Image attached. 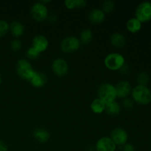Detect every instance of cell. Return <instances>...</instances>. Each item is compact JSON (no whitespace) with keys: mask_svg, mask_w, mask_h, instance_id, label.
Returning a JSON list of instances; mask_svg holds the SVG:
<instances>
[{"mask_svg":"<svg viewBox=\"0 0 151 151\" xmlns=\"http://www.w3.org/2000/svg\"><path fill=\"white\" fill-rule=\"evenodd\" d=\"M106 103L105 102H103L101 99L97 97V98L94 99L91 102L90 107H91V110L94 114H103L105 111V110H106Z\"/></svg>","mask_w":151,"mask_h":151,"instance_id":"cell-18","label":"cell"},{"mask_svg":"<svg viewBox=\"0 0 151 151\" xmlns=\"http://www.w3.org/2000/svg\"><path fill=\"white\" fill-rule=\"evenodd\" d=\"M150 149H151V146H150Z\"/></svg>","mask_w":151,"mask_h":151,"instance_id":"cell-34","label":"cell"},{"mask_svg":"<svg viewBox=\"0 0 151 151\" xmlns=\"http://www.w3.org/2000/svg\"><path fill=\"white\" fill-rule=\"evenodd\" d=\"M115 86L116 92V97L120 99H125L131 94L132 86L129 81L122 80L118 82Z\"/></svg>","mask_w":151,"mask_h":151,"instance_id":"cell-10","label":"cell"},{"mask_svg":"<svg viewBox=\"0 0 151 151\" xmlns=\"http://www.w3.org/2000/svg\"><path fill=\"white\" fill-rule=\"evenodd\" d=\"M1 83H2V78H1V75H0V86H1Z\"/></svg>","mask_w":151,"mask_h":151,"instance_id":"cell-33","label":"cell"},{"mask_svg":"<svg viewBox=\"0 0 151 151\" xmlns=\"http://www.w3.org/2000/svg\"><path fill=\"white\" fill-rule=\"evenodd\" d=\"M81 41L75 36H68L62 40L60 50L65 53H72L78 50L81 47Z\"/></svg>","mask_w":151,"mask_h":151,"instance_id":"cell-7","label":"cell"},{"mask_svg":"<svg viewBox=\"0 0 151 151\" xmlns=\"http://www.w3.org/2000/svg\"><path fill=\"white\" fill-rule=\"evenodd\" d=\"M0 151H8V146L2 140H0Z\"/></svg>","mask_w":151,"mask_h":151,"instance_id":"cell-31","label":"cell"},{"mask_svg":"<svg viewBox=\"0 0 151 151\" xmlns=\"http://www.w3.org/2000/svg\"><path fill=\"white\" fill-rule=\"evenodd\" d=\"M119 71H120V73L122 74V75H127V74H128V72H129V66H128V64L125 63V65L119 69Z\"/></svg>","mask_w":151,"mask_h":151,"instance_id":"cell-30","label":"cell"},{"mask_svg":"<svg viewBox=\"0 0 151 151\" xmlns=\"http://www.w3.org/2000/svg\"><path fill=\"white\" fill-rule=\"evenodd\" d=\"M135 18L142 24L151 21L150 1H143L137 6L135 10Z\"/></svg>","mask_w":151,"mask_h":151,"instance_id":"cell-5","label":"cell"},{"mask_svg":"<svg viewBox=\"0 0 151 151\" xmlns=\"http://www.w3.org/2000/svg\"><path fill=\"white\" fill-rule=\"evenodd\" d=\"M114 8V2L113 1H111V0L105 1L102 4V10L105 14L111 13Z\"/></svg>","mask_w":151,"mask_h":151,"instance_id":"cell-24","label":"cell"},{"mask_svg":"<svg viewBox=\"0 0 151 151\" xmlns=\"http://www.w3.org/2000/svg\"><path fill=\"white\" fill-rule=\"evenodd\" d=\"M122 151H136L135 147L131 143H126L122 147Z\"/></svg>","mask_w":151,"mask_h":151,"instance_id":"cell-29","label":"cell"},{"mask_svg":"<svg viewBox=\"0 0 151 151\" xmlns=\"http://www.w3.org/2000/svg\"><path fill=\"white\" fill-rule=\"evenodd\" d=\"M29 83L35 88H41L47 84V77L45 74L35 71L33 76L29 80Z\"/></svg>","mask_w":151,"mask_h":151,"instance_id":"cell-13","label":"cell"},{"mask_svg":"<svg viewBox=\"0 0 151 151\" xmlns=\"http://www.w3.org/2000/svg\"><path fill=\"white\" fill-rule=\"evenodd\" d=\"M106 19V14L100 9H94L91 10L88 14V19L94 24H99L104 22Z\"/></svg>","mask_w":151,"mask_h":151,"instance_id":"cell-14","label":"cell"},{"mask_svg":"<svg viewBox=\"0 0 151 151\" xmlns=\"http://www.w3.org/2000/svg\"><path fill=\"white\" fill-rule=\"evenodd\" d=\"M93 38V32L90 29H85L80 34V41L81 44H88Z\"/></svg>","mask_w":151,"mask_h":151,"instance_id":"cell-22","label":"cell"},{"mask_svg":"<svg viewBox=\"0 0 151 151\" xmlns=\"http://www.w3.org/2000/svg\"><path fill=\"white\" fill-rule=\"evenodd\" d=\"M40 56V53L38 51L35 50L33 47H30L29 49H27L26 51V57L29 60H36Z\"/></svg>","mask_w":151,"mask_h":151,"instance_id":"cell-25","label":"cell"},{"mask_svg":"<svg viewBox=\"0 0 151 151\" xmlns=\"http://www.w3.org/2000/svg\"><path fill=\"white\" fill-rule=\"evenodd\" d=\"M131 94L132 100L137 104L147 106L151 103V90L145 86H136L132 88Z\"/></svg>","mask_w":151,"mask_h":151,"instance_id":"cell-1","label":"cell"},{"mask_svg":"<svg viewBox=\"0 0 151 151\" xmlns=\"http://www.w3.org/2000/svg\"><path fill=\"white\" fill-rule=\"evenodd\" d=\"M116 149V145L109 137H102L95 145L96 151H115Z\"/></svg>","mask_w":151,"mask_h":151,"instance_id":"cell-11","label":"cell"},{"mask_svg":"<svg viewBox=\"0 0 151 151\" xmlns=\"http://www.w3.org/2000/svg\"><path fill=\"white\" fill-rule=\"evenodd\" d=\"M52 72L56 76L64 77L69 72V65L63 58H56L52 64Z\"/></svg>","mask_w":151,"mask_h":151,"instance_id":"cell-9","label":"cell"},{"mask_svg":"<svg viewBox=\"0 0 151 151\" xmlns=\"http://www.w3.org/2000/svg\"><path fill=\"white\" fill-rule=\"evenodd\" d=\"M35 70L27 59H20L16 63V73L22 79L29 81Z\"/></svg>","mask_w":151,"mask_h":151,"instance_id":"cell-2","label":"cell"},{"mask_svg":"<svg viewBox=\"0 0 151 151\" xmlns=\"http://www.w3.org/2000/svg\"><path fill=\"white\" fill-rule=\"evenodd\" d=\"M22 41L19 39V38H15L13 41L10 42V48L12 49V50L13 51H19V50H21L22 48Z\"/></svg>","mask_w":151,"mask_h":151,"instance_id":"cell-27","label":"cell"},{"mask_svg":"<svg viewBox=\"0 0 151 151\" xmlns=\"http://www.w3.org/2000/svg\"><path fill=\"white\" fill-rule=\"evenodd\" d=\"M110 137L116 146H123L128 143V134L124 128L117 127L114 128L110 134Z\"/></svg>","mask_w":151,"mask_h":151,"instance_id":"cell-8","label":"cell"},{"mask_svg":"<svg viewBox=\"0 0 151 151\" xmlns=\"http://www.w3.org/2000/svg\"><path fill=\"white\" fill-rule=\"evenodd\" d=\"M98 97L107 103L116 101V92L115 86L109 83H104L98 88Z\"/></svg>","mask_w":151,"mask_h":151,"instance_id":"cell-3","label":"cell"},{"mask_svg":"<svg viewBox=\"0 0 151 151\" xmlns=\"http://www.w3.org/2000/svg\"><path fill=\"white\" fill-rule=\"evenodd\" d=\"M150 75L148 73L145 72H142L137 76V83L138 85L145 86H147V84L150 82Z\"/></svg>","mask_w":151,"mask_h":151,"instance_id":"cell-23","label":"cell"},{"mask_svg":"<svg viewBox=\"0 0 151 151\" xmlns=\"http://www.w3.org/2000/svg\"><path fill=\"white\" fill-rule=\"evenodd\" d=\"M49 47L48 39L43 35H37L32 41V47H33L39 53L44 52Z\"/></svg>","mask_w":151,"mask_h":151,"instance_id":"cell-12","label":"cell"},{"mask_svg":"<svg viewBox=\"0 0 151 151\" xmlns=\"http://www.w3.org/2000/svg\"><path fill=\"white\" fill-rule=\"evenodd\" d=\"M110 41L111 44L114 47H117V48H122L126 43V38L123 34L120 33V32H115V33L112 34V35L111 36Z\"/></svg>","mask_w":151,"mask_h":151,"instance_id":"cell-17","label":"cell"},{"mask_svg":"<svg viewBox=\"0 0 151 151\" xmlns=\"http://www.w3.org/2000/svg\"><path fill=\"white\" fill-rule=\"evenodd\" d=\"M10 24L6 21L0 19V38L4 37L8 32Z\"/></svg>","mask_w":151,"mask_h":151,"instance_id":"cell-26","label":"cell"},{"mask_svg":"<svg viewBox=\"0 0 151 151\" xmlns=\"http://www.w3.org/2000/svg\"><path fill=\"white\" fill-rule=\"evenodd\" d=\"M86 4V1L85 0H66L65 1V6L69 10L84 7Z\"/></svg>","mask_w":151,"mask_h":151,"instance_id":"cell-21","label":"cell"},{"mask_svg":"<svg viewBox=\"0 0 151 151\" xmlns=\"http://www.w3.org/2000/svg\"><path fill=\"white\" fill-rule=\"evenodd\" d=\"M125 60L122 55L111 52L108 55L104 60L105 66L111 71L119 70L125 65Z\"/></svg>","mask_w":151,"mask_h":151,"instance_id":"cell-4","label":"cell"},{"mask_svg":"<svg viewBox=\"0 0 151 151\" xmlns=\"http://www.w3.org/2000/svg\"><path fill=\"white\" fill-rule=\"evenodd\" d=\"M30 15L36 22H44L48 19V8L46 4H43L41 1H38L32 4L30 10Z\"/></svg>","mask_w":151,"mask_h":151,"instance_id":"cell-6","label":"cell"},{"mask_svg":"<svg viewBox=\"0 0 151 151\" xmlns=\"http://www.w3.org/2000/svg\"><path fill=\"white\" fill-rule=\"evenodd\" d=\"M87 151H96V150H95V147H94V148H93L92 147H89V148H88V150H87Z\"/></svg>","mask_w":151,"mask_h":151,"instance_id":"cell-32","label":"cell"},{"mask_svg":"<svg viewBox=\"0 0 151 151\" xmlns=\"http://www.w3.org/2000/svg\"><path fill=\"white\" fill-rule=\"evenodd\" d=\"M134 100L131 98H128V97L124 99L123 102H122V106L126 109H133V108H134Z\"/></svg>","mask_w":151,"mask_h":151,"instance_id":"cell-28","label":"cell"},{"mask_svg":"<svg viewBox=\"0 0 151 151\" xmlns=\"http://www.w3.org/2000/svg\"><path fill=\"white\" fill-rule=\"evenodd\" d=\"M142 27V24L136 18H131L127 22L126 28L131 33H137L139 32Z\"/></svg>","mask_w":151,"mask_h":151,"instance_id":"cell-19","label":"cell"},{"mask_svg":"<svg viewBox=\"0 0 151 151\" xmlns=\"http://www.w3.org/2000/svg\"><path fill=\"white\" fill-rule=\"evenodd\" d=\"M9 30L15 38H18L22 36L24 32V26L22 22L19 21H13L10 24Z\"/></svg>","mask_w":151,"mask_h":151,"instance_id":"cell-15","label":"cell"},{"mask_svg":"<svg viewBox=\"0 0 151 151\" xmlns=\"http://www.w3.org/2000/svg\"><path fill=\"white\" fill-rule=\"evenodd\" d=\"M105 111L106 114L110 116H114L116 115L119 114L121 111V106L119 103H118L116 101L111 102L106 104V110Z\"/></svg>","mask_w":151,"mask_h":151,"instance_id":"cell-20","label":"cell"},{"mask_svg":"<svg viewBox=\"0 0 151 151\" xmlns=\"http://www.w3.org/2000/svg\"><path fill=\"white\" fill-rule=\"evenodd\" d=\"M50 137V133L43 128H38L33 131V137L40 143H46L48 142Z\"/></svg>","mask_w":151,"mask_h":151,"instance_id":"cell-16","label":"cell"}]
</instances>
